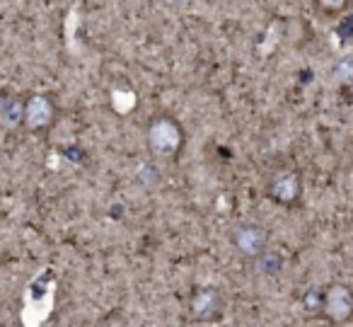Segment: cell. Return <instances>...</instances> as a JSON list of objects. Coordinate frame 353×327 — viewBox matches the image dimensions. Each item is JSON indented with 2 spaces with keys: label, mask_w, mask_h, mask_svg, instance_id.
<instances>
[{
  "label": "cell",
  "mask_w": 353,
  "mask_h": 327,
  "mask_svg": "<svg viewBox=\"0 0 353 327\" xmlns=\"http://www.w3.org/2000/svg\"><path fill=\"white\" fill-rule=\"evenodd\" d=\"M254 264H256V269H259L261 274H269V277H274V274H279L281 267H283V257H281V252H274V250L269 247L259 259H254Z\"/></svg>",
  "instance_id": "cell-9"
},
{
  "label": "cell",
  "mask_w": 353,
  "mask_h": 327,
  "mask_svg": "<svg viewBox=\"0 0 353 327\" xmlns=\"http://www.w3.org/2000/svg\"><path fill=\"white\" fill-rule=\"evenodd\" d=\"M25 119V102L15 97H0V127L3 129H17L22 127Z\"/></svg>",
  "instance_id": "cell-7"
},
{
  "label": "cell",
  "mask_w": 353,
  "mask_h": 327,
  "mask_svg": "<svg viewBox=\"0 0 353 327\" xmlns=\"http://www.w3.org/2000/svg\"><path fill=\"white\" fill-rule=\"evenodd\" d=\"M145 143L155 158H176L184 148V129L174 117H152L145 129Z\"/></svg>",
  "instance_id": "cell-1"
},
{
  "label": "cell",
  "mask_w": 353,
  "mask_h": 327,
  "mask_svg": "<svg viewBox=\"0 0 353 327\" xmlns=\"http://www.w3.org/2000/svg\"><path fill=\"white\" fill-rule=\"evenodd\" d=\"M266 196H269L274 204L285 206V209H293L295 204H300V196H303L300 172L276 170L274 175L269 177V182H266Z\"/></svg>",
  "instance_id": "cell-4"
},
{
  "label": "cell",
  "mask_w": 353,
  "mask_h": 327,
  "mask_svg": "<svg viewBox=\"0 0 353 327\" xmlns=\"http://www.w3.org/2000/svg\"><path fill=\"white\" fill-rule=\"evenodd\" d=\"M319 298H322V315L332 325H343L353 317V288L348 283H329Z\"/></svg>",
  "instance_id": "cell-3"
},
{
  "label": "cell",
  "mask_w": 353,
  "mask_h": 327,
  "mask_svg": "<svg viewBox=\"0 0 353 327\" xmlns=\"http://www.w3.org/2000/svg\"><path fill=\"white\" fill-rule=\"evenodd\" d=\"M314 6L327 15H339L348 8V0H314Z\"/></svg>",
  "instance_id": "cell-10"
},
{
  "label": "cell",
  "mask_w": 353,
  "mask_h": 327,
  "mask_svg": "<svg viewBox=\"0 0 353 327\" xmlns=\"http://www.w3.org/2000/svg\"><path fill=\"white\" fill-rule=\"evenodd\" d=\"M189 312L196 320H216L223 312V293L216 286H199L189 298Z\"/></svg>",
  "instance_id": "cell-6"
},
{
  "label": "cell",
  "mask_w": 353,
  "mask_h": 327,
  "mask_svg": "<svg viewBox=\"0 0 353 327\" xmlns=\"http://www.w3.org/2000/svg\"><path fill=\"white\" fill-rule=\"evenodd\" d=\"M332 80L341 88L353 85V56H343L336 61V66L332 68Z\"/></svg>",
  "instance_id": "cell-8"
},
{
  "label": "cell",
  "mask_w": 353,
  "mask_h": 327,
  "mask_svg": "<svg viewBox=\"0 0 353 327\" xmlns=\"http://www.w3.org/2000/svg\"><path fill=\"white\" fill-rule=\"evenodd\" d=\"M230 243L242 259L254 262L271 247V233L266 225L254 223V221H242L230 230Z\"/></svg>",
  "instance_id": "cell-2"
},
{
  "label": "cell",
  "mask_w": 353,
  "mask_h": 327,
  "mask_svg": "<svg viewBox=\"0 0 353 327\" xmlns=\"http://www.w3.org/2000/svg\"><path fill=\"white\" fill-rule=\"evenodd\" d=\"M56 122V104L46 95H32L25 100V119L22 127H27L30 131H44Z\"/></svg>",
  "instance_id": "cell-5"
}]
</instances>
